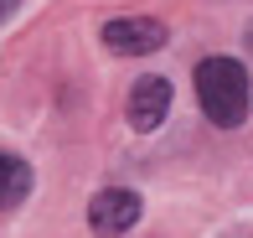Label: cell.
<instances>
[{"mask_svg":"<svg viewBox=\"0 0 253 238\" xmlns=\"http://www.w3.org/2000/svg\"><path fill=\"white\" fill-rule=\"evenodd\" d=\"M197 98H202V114L217 130H238L248 119V104H253L248 67L238 57H207L197 67Z\"/></svg>","mask_w":253,"mask_h":238,"instance_id":"1","label":"cell"},{"mask_svg":"<svg viewBox=\"0 0 253 238\" xmlns=\"http://www.w3.org/2000/svg\"><path fill=\"white\" fill-rule=\"evenodd\" d=\"M140 223V191L129 187H103L93 202H88V228L103 233V238H119Z\"/></svg>","mask_w":253,"mask_h":238,"instance_id":"2","label":"cell"},{"mask_svg":"<svg viewBox=\"0 0 253 238\" xmlns=\"http://www.w3.org/2000/svg\"><path fill=\"white\" fill-rule=\"evenodd\" d=\"M103 47L119 52V57H145V52H160L166 47V26L150 16H119L103 26Z\"/></svg>","mask_w":253,"mask_h":238,"instance_id":"3","label":"cell"},{"mask_svg":"<svg viewBox=\"0 0 253 238\" xmlns=\"http://www.w3.org/2000/svg\"><path fill=\"white\" fill-rule=\"evenodd\" d=\"M166 109H170V83L166 78H155V73H145L140 83L129 88V124L140 135H150L160 119H166Z\"/></svg>","mask_w":253,"mask_h":238,"instance_id":"4","label":"cell"},{"mask_svg":"<svg viewBox=\"0 0 253 238\" xmlns=\"http://www.w3.org/2000/svg\"><path fill=\"white\" fill-rule=\"evenodd\" d=\"M26 197H31V166L21 161V155L0 150V212L21 207Z\"/></svg>","mask_w":253,"mask_h":238,"instance_id":"5","label":"cell"},{"mask_svg":"<svg viewBox=\"0 0 253 238\" xmlns=\"http://www.w3.org/2000/svg\"><path fill=\"white\" fill-rule=\"evenodd\" d=\"M16 5H21V0H0V21H5L10 10H16Z\"/></svg>","mask_w":253,"mask_h":238,"instance_id":"6","label":"cell"}]
</instances>
